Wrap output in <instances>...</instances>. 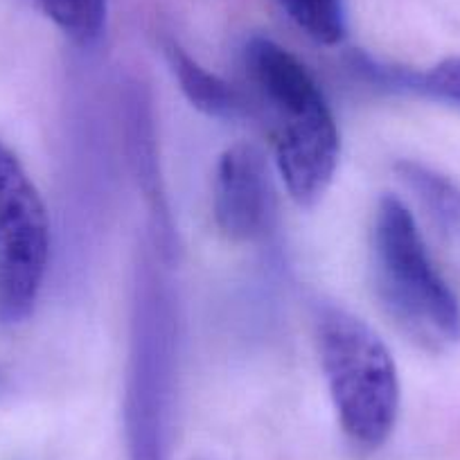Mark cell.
Segmentation results:
<instances>
[{
	"mask_svg": "<svg viewBox=\"0 0 460 460\" xmlns=\"http://www.w3.org/2000/svg\"><path fill=\"white\" fill-rule=\"evenodd\" d=\"M244 68L271 115L278 172L294 201L312 206L327 192L339 167L334 113L307 66L273 39L246 41Z\"/></svg>",
	"mask_w": 460,
	"mask_h": 460,
	"instance_id": "1",
	"label": "cell"
},
{
	"mask_svg": "<svg viewBox=\"0 0 460 460\" xmlns=\"http://www.w3.org/2000/svg\"><path fill=\"white\" fill-rule=\"evenodd\" d=\"M179 345V298L158 255L145 251L136 267L122 409L129 460H170Z\"/></svg>",
	"mask_w": 460,
	"mask_h": 460,
	"instance_id": "2",
	"label": "cell"
},
{
	"mask_svg": "<svg viewBox=\"0 0 460 460\" xmlns=\"http://www.w3.org/2000/svg\"><path fill=\"white\" fill-rule=\"evenodd\" d=\"M370 271L379 303L413 341L445 350L460 341V300L433 264L402 199H379L370 230Z\"/></svg>",
	"mask_w": 460,
	"mask_h": 460,
	"instance_id": "3",
	"label": "cell"
},
{
	"mask_svg": "<svg viewBox=\"0 0 460 460\" xmlns=\"http://www.w3.org/2000/svg\"><path fill=\"white\" fill-rule=\"evenodd\" d=\"M321 368L345 436L366 449L391 438L400 415V375L377 332L343 307L327 305L316 321Z\"/></svg>",
	"mask_w": 460,
	"mask_h": 460,
	"instance_id": "4",
	"label": "cell"
},
{
	"mask_svg": "<svg viewBox=\"0 0 460 460\" xmlns=\"http://www.w3.org/2000/svg\"><path fill=\"white\" fill-rule=\"evenodd\" d=\"M50 260L46 203L23 163L0 143V323L16 325L34 312Z\"/></svg>",
	"mask_w": 460,
	"mask_h": 460,
	"instance_id": "5",
	"label": "cell"
},
{
	"mask_svg": "<svg viewBox=\"0 0 460 460\" xmlns=\"http://www.w3.org/2000/svg\"><path fill=\"white\" fill-rule=\"evenodd\" d=\"M212 215L230 242H253L264 235L273 217V190L264 154L237 143L221 154L212 185Z\"/></svg>",
	"mask_w": 460,
	"mask_h": 460,
	"instance_id": "6",
	"label": "cell"
},
{
	"mask_svg": "<svg viewBox=\"0 0 460 460\" xmlns=\"http://www.w3.org/2000/svg\"><path fill=\"white\" fill-rule=\"evenodd\" d=\"M350 68L373 88L397 95H418L460 109V57H447L429 70L384 64L364 52H352Z\"/></svg>",
	"mask_w": 460,
	"mask_h": 460,
	"instance_id": "7",
	"label": "cell"
},
{
	"mask_svg": "<svg viewBox=\"0 0 460 460\" xmlns=\"http://www.w3.org/2000/svg\"><path fill=\"white\" fill-rule=\"evenodd\" d=\"M163 52H165L172 75L194 109L201 111L208 118H217V120H235L244 113L246 102L242 93L230 86L219 75L203 68L179 41L165 39Z\"/></svg>",
	"mask_w": 460,
	"mask_h": 460,
	"instance_id": "8",
	"label": "cell"
},
{
	"mask_svg": "<svg viewBox=\"0 0 460 460\" xmlns=\"http://www.w3.org/2000/svg\"><path fill=\"white\" fill-rule=\"evenodd\" d=\"M397 176L413 190L418 201L427 208L438 228L460 249V188L440 172L418 161H400Z\"/></svg>",
	"mask_w": 460,
	"mask_h": 460,
	"instance_id": "9",
	"label": "cell"
},
{
	"mask_svg": "<svg viewBox=\"0 0 460 460\" xmlns=\"http://www.w3.org/2000/svg\"><path fill=\"white\" fill-rule=\"evenodd\" d=\"M127 118H129V145H131V163L136 167L140 185L147 192V199L152 201L156 215H163V219L170 221L165 212V203L158 194V158H156V140H154V125L152 111L147 102L143 100V93L134 88L127 102Z\"/></svg>",
	"mask_w": 460,
	"mask_h": 460,
	"instance_id": "10",
	"label": "cell"
},
{
	"mask_svg": "<svg viewBox=\"0 0 460 460\" xmlns=\"http://www.w3.org/2000/svg\"><path fill=\"white\" fill-rule=\"evenodd\" d=\"M41 14L77 46H91L102 37L109 0H34Z\"/></svg>",
	"mask_w": 460,
	"mask_h": 460,
	"instance_id": "11",
	"label": "cell"
},
{
	"mask_svg": "<svg viewBox=\"0 0 460 460\" xmlns=\"http://www.w3.org/2000/svg\"><path fill=\"white\" fill-rule=\"evenodd\" d=\"M285 14L316 43L339 46L348 32L343 0H278Z\"/></svg>",
	"mask_w": 460,
	"mask_h": 460,
	"instance_id": "12",
	"label": "cell"
}]
</instances>
